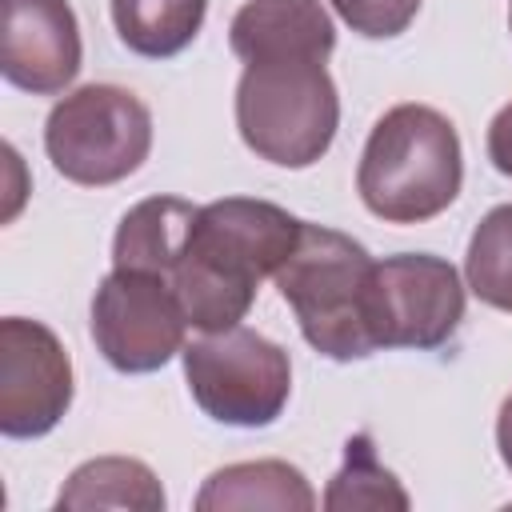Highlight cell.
Segmentation results:
<instances>
[{
	"mask_svg": "<svg viewBox=\"0 0 512 512\" xmlns=\"http://www.w3.org/2000/svg\"><path fill=\"white\" fill-rule=\"evenodd\" d=\"M488 160H492V168L500 176L512 180V100L488 124Z\"/></svg>",
	"mask_w": 512,
	"mask_h": 512,
	"instance_id": "obj_19",
	"label": "cell"
},
{
	"mask_svg": "<svg viewBox=\"0 0 512 512\" xmlns=\"http://www.w3.org/2000/svg\"><path fill=\"white\" fill-rule=\"evenodd\" d=\"M376 260L336 228L304 224L292 256L276 268V288L296 312L304 340L328 360H364L376 352L368 324Z\"/></svg>",
	"mask_w": 512,
	"mask_h": 512,
	"instance_id": "obj_3",
	"label": "cell"
},
{
	"mask_svg": "<svg viewBox=\"0 0 512 512\" xmlns=\"http://www.w3.org/2000/svg\"><path fill=\"white\" fill-rule=\"evenodd\" d=\"M324 508L328 512H344V508H408V492L376 460V448H372L368 432H356L344 444V468L332 476V484L324 492Z\"/></svg>",
	"mask_w": 512,
	"mask_h": 512,
	"instance_id": "obj_16",
	"label": "cell"
},
{
	"mask_svg": "<svg viewBox=\"0 0 512 512\" xmlns=\"http://www.w3.org/2000/svg\"><path fill=\"white\" fill-rule=\"evenodd\" d=\"M316 56H268L248 60L236 84L240 140L268 164L308 168L316 164L340 128V96Z\"/></svg>",
	"mask_w": 512,
	"mask_h": 512,
	"instance_id": "obj_4",
	"label": "cell"
},
{
	"mask_svg": "<svg viewBox=\"0 0 512 512\" xmlns=\"http://www.w3.org/2000/svg\"><path fill=\"white\" fill-rule=\"evenodd\" d=\"M304 220L280 204L252 196H224L196 212L184 252L172 268V288L196 332L236 328L264 276L292 256Z\"/></svg>",
	"mask_w": 512,
	"mask_h": 512,
	"instance_id": "obj_1",
	"label": "cell"
},
{
	"mask_svg": "<svg viewBox=\"0 0 512 512\" xmlns=\"http://www.w3.org/2000/svg\"><path fill=\"white\" fill-rule=\"evenodd\" d=\"M508 28H512V8H508Z\"/></svg>",
	"mask_w": 512,
	"mask_h": 512,
	"instance_id": "obj_21",
	"label": "cell"
},
{
	"mask_svg": "<svg viewBox=\"0 0 512 512\" xmlns=\"http://www.w3.org/2000/svg\"><path fill=\"white\" fill-rule=\"evenodd\" d=\"M56 508H140L160 512L164 488L144 460L132 456H96L84 460L60 488Z\"/></svg>",
	"mask_w": 512,
	"mask_h": 512,
	"instance_id": "obj_14",
	"label": "cell"
},
{
	"mask_svg": "<svg viewBox=\"0 0 512 512\" xmlns=\"http://www.w3.org/2000/svg\"><path fill=\"white\" fill-rule=\"evenodd\" d=\"M496 448H500V460H504L508 472H512V392L504 396L500 416H496Z\"/></svg>",
	"mask_w": 512,
	"mask_h": 512,
	"instance_id": "obj_20",
	"label": "cell"
},
{
	"mask_svg": "<svg viewBox=\"0 0 512 512\" xmlns=\"http://www.w3.org/2000/svg\"><path fill=\"white\" fill-rule=\"evenodd\" d=\"M0 72L32 96H60L80 72V24L68 0H0Z\"/></svg>",
	"mask_w": 512,
	"mask_h": 512,
	"instance_id": "obj_10",
	"label": "cell"
},
{
	"mask_svg": "<svg viewBox=\"0 0 512 512\" xmlns=\"http://www.w3.org/2000/svg\"><path fill=\"white\" fill-rule=\"evenodd\" d=\"M196 204L180 196H148L136 208L124 212L116 240H112V268H136V272H156L172 276L188 228L196 220Z\"/></svg>",
	"mask_w": 512,
	"mask_h": 512,
	"instance_id": "obj_12",
	"label": "cell"
},
{
	"mask_svg": "<svg viewBox=\"0 0 512 512\" xmlns=\"http://www.w3.org/2000/svg\"><path fill=\"white\" fill-rule=\"evenodd\" d=\"M188 316L168 276L112 268L92 296V340L96 352L128 376L164 368L184 352Z\"/></svg>",
	"mask_w": 512,
	"mask_h": 512,
	"instance_id": "obj_7",
	"label": "cell"
},
{
	"mask_svg": "<svg viewBox=\"0 0 512 512\" xmlns=\"http://www.w3.org/2000/svg\"><path fill=\"white\" fill-rule=\"evenodd\" d=\"M116 36L148 60L184 52L208 12V0H108Z\"/></svg>",
	"mask_w": 512,
	"mask_h": 512,
	"instance_id": "obj_15",
	"label": "cell"
},
{
	"mask_svg": "<svg viewBox=\"0 0 512 512\" xmlns=\"http://www.w3.org/2000/svg\"><path fill=\"white\" fill-rule=\"evenodd\" d=\"M44 152L72 184H120L152 152V112L120 84H84L48 112Z\"/></svg>",
	"mask_w": 512,
	"mask_h": 512,
	"instance_id": "obj_5",
	"label": "cell"
},
{
	"mask_svg": "<svg viewBox=\"0 0 512 512\" xmlns=\"http://www.w3.org/2000/svg\"><path fill=\"white\" fill-rule=\"evenodd\" d=\"M200 512H224V508H316V492L308 488L304 472L284 464V460H244V464H228L216 468L200 496H196Z\"/></svg>",
	"mask_w": 512,
	"mask_h": 512,
	"instance_id": "obj_13",
	"label": "cell"
},
{
	"mask_svg": "<svg viewBox=\"0 0 512 512\" xmlns=\"http://www.w3.org/2000/svg\"><path fill=\"white\" fill-rule=\"evenodd\" d=\"M328 4L352 32H360L368 40L400 36L420 12V0H328Z\"/></svg>",
	"mask_w": 512,
	"mask_h": 512,
	"instance_id": "obj_18",
	"label": "cell"
},
{
	"mask_svg": "<svg viewBox=\"0 0 512 512\" xmlns=\"http://www.w3.org/2000/svg\"><path fill=\"white\" fill-rule=\"evenodd\" d=\"M464 184L456 124L428 104L388 108L360 152L356 192L388 224H424L440 216Z\"/></svg>",
	"mask_w": 512,
	"mask_h": 512,
	"instance_id": "obj_2",
	"label": "cell"
},
{
	"mask_svg": "<svg viewBox=\"0 0 512 512\" xmlns=\"http://www.w3.org/2000/svg\"><path fill=\"white\" fill-rule=\"evenodd\" d=\"M72 404V360L60 336L28 316L0 320V432L36 440L52 432Z\"/></svg>",
	"mask_w": 512,
	"mask_h": 512,
	"instance_id": "obj_9",
	"label": "cell"
},
{
	"mask_svg": "<svg viewBox=\"0 0 512 512\" xmlns=\"http://www.w3.org/2000/svg\"><path fill=\"white\" fill-rule=\"evenodd\" d=\"M464 276L472 296L484 304L512 312V204H496L472 232Z\"/></svg>",
	"mask_w": 512,
	"mask_h": 512,
	"instance_id": "obj_17",
	"label": "cell"
},
{
	"mask_svg": "<svg viewBox=\"0 0 512 512\" xmlns=\"http://www.w3.org/2000/svg\"><path fill=\"white\" fill-rule=\"evenodd\" d=\"M464 320L460 272L432 252H400L376 260L368 324L380 348H440Z\"/></svg>",
	"mask_w": 512,
	"mask_h": 512,
	"instance_id": "obj_8",
	"label": "cell"
},
{
	"mask_svg": "<svg viewBox=\"0 0 512 512\" xmlns=\"http://www.w3.org/2000/svg\"><path fill=\"white\" fill-rule=\"evenodd\" d=\"M184 380L204 416L228 428H268L292 396L288 352L236 324L184 344Z\"/></svg>",
	"mask_w": 512,
	"mask_h": 512,
	"instance_id": "obj_6",
	"label": "cell"
},
{
	"mask_svg": "<svg viewBox=\"0 0 512 512\" xmlns=\"http://www.w3.org/2000/svg\"><path fill=\"white\" fill-rule=\"evenodd\" d=\"M228 44L244 64L268 56L328 60L336 28L320 0H248L228 24Z\"/></svg>",
	"mask_w": 512,
	"mask_h": 512,
	"instance_id": "obj_11",
	"label": "cell"
}]
</instances>
